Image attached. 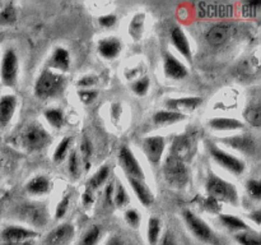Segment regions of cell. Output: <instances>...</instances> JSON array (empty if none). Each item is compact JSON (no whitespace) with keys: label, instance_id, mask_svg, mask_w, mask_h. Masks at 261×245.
Instances as JSON below:
<instances>
[{"label":"cell","instance_id":"obj_46","mask_svg":"<svg viewBox=\"0 0 261 245\" xmlns=\"http://www.w3.org/2000/svg\"><path fill=\"white\" fill-rule=\"evenodd\" d=\"M112 195H114V185L112 183H110V185H107L106 188V201L109 203L112 201Z\"/></svg>","mask_w":261,"mask_h":245},{"label":"cell","instance_id":"obj_25","mask_svg":"<svg viewBox=\"0 0 261 245\" xmlns=\"http://www.w3.org/2000/svg\"><path fill=\"white\" fill-rule=\"evenodd\" d=\"M48 186H50V183H48L47 179L43 178V176H37L28 183L27 190L33 194H42L48 190Z\"/></svg>","mask_w":261,"mask_h":245},{"label":"cell","instance_id":"obj_23","mask_svg":"<svg viewBox=\"0 0 261 245\" xmlns=\"http://www.w3.org/2000/svg\"><path fill=\"white\" fill-rule=\"evenodd\" d=\"M153 119L157 124H173V122L185 119V115L181 112L171 111V110H163V111L155 112Z\"/></svg>","mask_w":261,"mask_h":245},{"label":"cell","instance_id":"obj_48","mask_svg":"<svg viewBox=\"0 0 261 245\" xmlns=\"http://www.w3.org/2000/svg\"><path fill=\"white\" fill-rule=\"evenodd\" d=\"M92 201H93V198H92L91 191L87 190L86 193H84V195H83V202H84V204H89V203H92Z\"/></svg>","mask_w":261,"mask_h":245},{"label":"cell","instance_id":"obj_42","mask_svg":"<svg viewBox=\"0 0 261 245\" xmlns=\"http://www.w3.org/2000/svg\"><path fill=\"white\" fill-rule=\"evenodd\" d=\"M158 242H160V245H178L175 236H173V234L171 231H166V234L161 237Z\"/></svg>","mask_w":261,"mask_h":245},{"label":"cell","instance_id":"obj_26","mask_svg":"<svg viewBox=\"0 0 261 245\" xmlns=\"http://www.w3.org/2000/svg\"><path fill=\"white\" fill-rule=\"evenodd\" d=\"M99 239H101V229L98 226H93L84 232L78 245H97Z\"/></svg>","mask_w":261,"mask_h":245},{"label":"cell","instance_id":"obj_8","mask_svg":"<svg viewBox=\"0 0 261 245\" xmlns=\"http://www.w3.org/2000/svg\"><path fill=\"white\" fill-rule=\"evenodd\" d=\"M120 162H121V166L125 173H126L127 178L138 179V180L144 179L142 166L139 165L135 156L133 155V152L127 147H122L121 151H120Z\"/></svg>","mask_w":261,"mask_h":245},{"label":"cell","instance_id":"obj_5","mask_svg":"<svg viewBox=\"0 0 261 245\" xmlns=\"http://www.w3.org/2000/svg\"><path fill=\"white\" fill-rule=\"evenodd\" d=\"M18 76V58L13 50H7L0 65V77L5 86H13Z\"/></svg>","mask_w":261,"mask_h":245},{"label":"cell","instance_id":"obj_28","mask_svg":"<svg viewBox=\"0 0 261 245\" xmlns=\"http://www.w3.org/2000/svg\"><path fill=\"white\" fill-rule=\"evenodd\" d=\"M221 221L223 222L224 226L231 230H236V231H246V230H249V226L242 219L231 216V214H223V216H221Z\"/></svg>","mask_w":261,"mask_h":245},{"label":"cell","instance_id":"obj_17","mask_svg":"<svg viewBox=\"0 0 261 245\" xmlns=\"http://www.w3.org/2000/svg\"><path fill=\"white\" fill-rule=\"evenodd\" d=\"M121 50V43L116 38H105L98 43V51L103 58L114 59L119 55Z\"/></svg>","mask_w":261,"mask_h":245},{"label":"cell","instance_id":"obj_1","mask_svg":"<svg viewBox=\"0 0 261 245\" xmlns=\"http://www.w3.org/2000/svg\"><path fill=\"white\" fill-rule=\"evenodd\" d=\"M184 219H185L189 230L193 232V235L196 239H199L200 241L209 245H221V240L217 236L216 232L200 217L194 214L193 212L185 211L184 212Z\"/></svg>","mask_w":261,"mask_h":245},{"label":"cell","instance_id":"obj_3","mask_svg":"<svg viewBox=\"0 0 261 245\" xmlns=\"http://www.w3.org/2000/svg\"><path fill=\"white\" fill-rule=\"evenodd\" d=\"M64 77L59 73H54L51 70L42 71L40 78L36 82L35 92L41 99H47V97L55 96L59 93L63 87Z\"/></svg>","mask_w":261,"mask_h":245},{"label":"cell","instance_id":"obj_39","mask_svg":"<svg viewBox=\"0 0 261 245\" xmlns=\"http://www.w3.org/2000/svg\"><path fill=\"white\" fill-rule=\"evenodd\" d=\"M97 96V92L96 91H91V89H82L79 91V97H81L82 101L84 104H89V102L93 101Z\"/></svg>","mask_w":261,"mask_h":245},{"label":"cell","instance_id":"obj_34","mask_svg":"<svg viewBox=\"0 0 261 245\" xmlns=\"http://www.w3.org/2000/svg\"><path fill=\"white\" fill-rule=\"evenodd\" d=\"M114 198H115V202H116V204L119 207H124L125 204H127V202H129V197H127L124 186H122L120 183H119V185H117L116 191H115Z\"/></svg>","mask_w":261,"mask_h":245},{"label":"cell","instance_id":"obj_19","mask_svg":"<svg viewBox=\"0 0 261 245\" xmlns=\"http://www.w3.org/2000/svg\"><path fill=\"white\" fill-rule=\"evenodd\" d=\"M51 65L55 69H59L61 71H66L70 65V56L69 53L63 47H58L51 58Z\"/></svg>","mask_w":261,"mask_h":245},{"label":"cell","instance_id":"obj_13","mask_svg":"<svg viewBox=\"0 0 261 245\" xmlns=\"http://www.w3.org/2000/svg\"><path fill=\"white\" fill-rule=\"evenodd\" d=\"M165 71L166 76L172 79H181L188 74V69L185 68V65L181 61H178L172 54H166Z\"/></svg>","mask_w":261,"mask_h":245},{"label":"cell","instance_id":"obj_32","mask_svg":"<svg viewBox=\"0 0 261 245\" xmlns=\"http://www.w3.org/2000/svg\"><path fill=\"white\" fill-rule=\"evenodd\" d=\"M15 18H17V13L15 9L12 5H7L5 8L0 9V24H12L15 22Z\"/></svg>","mask_w":261,"mask_h":245},{"label":"cell","instance_id":"obj_14","mask_svg":"<svg viewBox=\"0 0 261 245\" xmlns=\"http://www.w3.org/2000/svg\"><path fill=\"white\" fill-rule=\"evenodd\" d=\"M17 107V99L12 94H5L0 99V127H5L12 120Z\"/></svg>","mask_w":261,"mask_h":245},{"label":"cell","instance_id":"obj_24","mask_svg":"<svg viewBox=\"0 0 261 245\" xmlns=\"http://www.w3.org/2000/svg\"><path fill=\"white\" fill-rule=\"evenodd\" d=\"M161 237V221L157 217H152L148 221L147 240L149 245H158Z\"/></svg>","mask_w":261,"mask_h":245},{"label":"cell","instance_id":"obj_15","mask_svg":"<svg viewBox=\"0 0 261 245\" xmlns=\"http://www.w3.org/2000/svg\"><path fill=\"white\" fill-rule=\"evenodd\" d=\"M201 104L200 97H182V99H173L168 100L167 107L171 111L180 112L184 110H194Z\"/></svg>","mask_w":261,"mask_h":245},{"label":"cell","instance_id":"obj_47","mask_svg":"<svg viewBox=\"0 0 261 245\" xmlns=\"http://www.w3.org/2000/svg\"><path fill=\"white\" fill-rule=\"evenodd\" d=\"M35 240H27V241H19V242H0V245H33Z\"/></svg>","mask_w":261,"mask_h":245},{"label":"cell","instance_id":"obj_31","mask_svg":"<svg viewBox=\"0 0 261 245\" xmlns=\"http://www.w3.org/2000/svg\"><path fill=\"white\" fill-rule=\"evenodd\" d=\"M260 111H261V107L259 104L252 105V106H250L249 109L246 110V112H245V117H246L247 121H249L250 124L254 125V127H260L261 124Z\"/></svg>","mask_w":261,"mask_h":245},{"label":"cell","instance_id":"obj_11","mask_svg":"<svg viewBox=\"0 0 261 245\" xmlns=\"http://www.w3.org/2000/svg\"><path fill=\"white\" fill-rule=\"evenodd\" d=\"M74 235V229L70 224H64L56 227L46 237L47 245H66Z\"/></svg>","mask_w":261,"mask_h":245},{"label":"cell","instance_id":"obj_4","mask_svg":"<svg viewBox=\"0 0 261 245\" xmlns=\"http://www.w3.org/2000/svg\"><path fill=\"white\" fill-rule=\"evenodd\" d=\"M165 175L168 183L181 186L188 180V170L182 160L171 155L165 163Z\"/></svg>","mask_w":261,"mask_h":245},{"label":"cell","instance_id":"obj_20","mask_svg":"<svg viewBox=\"0 0 261 245\" xmlns=\"http://www.w3.org/2000/svg\"><path fill=\"white\" fill-rule=\"evenodd\" d=\"M224 142H227V144L232 145V147L237 148V150L242 151V152L246 153H252L255 150V142L254 139H251L250 137H233V138H227L224 139Z\"/></svg>","mask_w":261,"mask_h":245},{"label":"cell","instance_id":"obj_27","mask_svg":"<svg viewBox=\"0 0 261 245\" xmlns=\"http://www.w3.org/2000/svg\"><path fill=\"white\" fill-rule=\"evenodd\" d=\"M236 240L240 245H261L259 234L254 231H240L236 235Z\"/></svg>","mask_w":261,"mask_h":245},{"label":"cell","instance_id":"obj_6","mask_svg":"<svg viewBox=\"0 0 261 245\" xmlns=\"http://www.w3.org/2000/svg\"><path fill=\"white\" fill-rule=\"evenodd\" d=\"M23 143L30 150H40L50 142V137L40 125H30L23 133Z\"/></svg>","mask_w":261,"mask_h":245},{"label":"cell","instance_id":"obj_30","mask_svg":"<svg viewBox=\"0 0 261 245\" xmlns=\"http://www.w3.org/2000/svg\"><path fill=\"white\" fill-rule=\"evenodd\" d=\"M45 117L53 127L59 128L63 125L64 114L60 109H48L45 111Z\"/></svg>","mask_w":261,"mask_h":245},{"label":"cell","instance_id":"obj_7","mask_svg":"<svg viewBox=\"0 0 261 245\" xmlns=\"http://www.w3.org/2000/svg\"><path fill=\"white\" fill-rule=\"evenodd\" d=\"M38 232L20 226H7L0 231V241L2 242H19L27 240H35Z\"/></svg>","mask_w":261,"mask_h":245},{"label":"cell","instance_id":"obj_40","mask_svg":"<svg viewBox=\"0 0 261 245\" xmlns=\"http://www.w3.org/2000/svg\"><path fill=\"white\" fill-rule=\"evenodd\" d=\"M69 171L73 174L74 176L79 175V167H78V157H76L75 152H71L70 157H69Z\"/></svg>","mask_w":261,"mask_h":245},{"label":"cell","instance_id":"obj_10","mask_svg":"<svg viewBox=\"0 0 261 245\" xmlns=\"http://www.w3.org/2000/svg\"><path fill=\"white\" fill-rule=\"evenodd\" d=\"M234 32V26L229 22H222L213 26L211 30L206 32V41L212 45H221L226 42L232 33Z\"/></svg>","mask_w":261,"mask_h":245},{"label":"cell","instance_id":"obj_33","mask_svg":"<svg viewBox=\"0 0 261 245\" xmlns=\"http://www.w3.org/2000/svg\"><path fill=\"white\" fill-rule=\"evenodd\" d=\"M71 138H64L63 140L60 142V144L58 145V148L55 150V153H54V160L55 161H60L63 160L64 156L66 155L68 152V148L70 145Z\"/></svg>","mask_w":261,"mask_h":245},{"label":"cell","instance_id":"obj_43","mask_svg":"<svg viewBox=\"0 0 261 245\" xmlns=\"http://www.w3.org/2000/svg\"><path fill=\"white\" fill-rule=\"evenodd\" d=\"M115 22H116V17L112 14L103 15V17L99 18V23H101L103 27H111V26L115 24Z\"/></svg>","mask_w":261,"mask_h":245},{"label":"cell","instance_id":"obj_44","mask_svg":"<svg viewBox=\"0 0 261 245\" xmlns=\"http://www.w3.org/2000/svg\"><path fill=\"white\" fill-rule=\"evenodd\" d=\"M96 83V78L94 77H84L81 81L78 82V84L81 87H91Z\"/></svg>","mask_w":261,"mask_h":245},{"label":"cell","instance_id":"obj_35","mask_svg":"<svg viewBox=\"0 0 261 245\" xmlns=\"http://www.w3.org/2000/svg\"><path fill=\"white\" fill-rule=\"evenodd\" d=\"M81 152H82V157H83V161H84V165H86V168H89V157H91L92 155V145L88 139H84L83 142H82Z\"/></svg>","mask_w":261,"mask_h":245},{"label":"cell","instance_id":"obj_36","mask_svg":"<svg viewBox=\"0 0 261 245\" xmlns=\"http://www.w3.org/2000/svg\"><path fill=\"white\" fill-rule=\"evenodd\" d=\"M148 87H149V79L143 78V79H139V81L134 82V84H133V91H134L137 94L143 96V94H145V92H147Z\"/></svg>","mask_w":261,"mask_h":245},{"label":"cell","instance_id":"obj_2","mask_svg":"<svg viewBox=\"0 0 261 245\" xmlns=\"http://www.w3.org/2000/svg\"><path fill=\"white\" fill-rule=\"evenodd\" d=\"M206 189H208L209 195L216 199V201L229 202L232 204H236L237 201H239L236 188L231 183L216 175L209 176Z\"/></svg>","mask_w":261,"mask_h":245},{"label":"cell","instance_id":"obj_21","mask_svg":"<svg viewBox=\"0 0 261 245\" xmlns=\"http://www.w3.org/2000/svg\"><path fill=\"white\" fill-rule=\"evenodd\" d=\"M189 152H190V138L186 137V135L176 138L175 142H173L172 156L184 161V158Z\"/></svg>","mask_w":261,"mask_h":245},{"label":"cell","instance_id":"obj_37","mask_svg":"<svg viewBox=\"0 0 261 245\" xmlns=\"http://www.w3.org/2000/svg\"><path fill=\"white\" fill-rule=\"evenodd\" d=\"M125 219H126V222L132 227H138L140 224L139 213H138L137 211H134V209H129V211H126V213H125Z\"/></svg>","mask_w":261,"mask_h":245},{"label":"cell","instance_id":"obj_12","mask_svg":"<svg viewBox=\"0 0 261 245\" xmlns=\"http://www.w3.org/2000/svg\"><path fill=\"white\" fill-rule=\"evenodd\" d=\"M163 151H165V139L162 137H149L144 140V152L150 162H160Z\"/></svg>","mask_w":261,"mask_h":245},{"label":"cell","instance_id":"obj_18","mask_svg":"<svg viewBox=\"0 0 261 245\" xmlns=\"http://www.w3.org/2000/svg\"><path fill=\"white\" fill-rule=\"evenodd\" d=\"M127 179H129L130 184H132L133 189H134L135 194H137V197L139 198V201L142 202L144 206H150V204L153 203V201H154V198H153L152 191L147 188V185L143 183V180H138V179L132 178Z\"/></svg>","mask_w":261,"mask_h":245},{"label":"cell","instance_id":"obj_45","mask_svg":"<svg viewBox=\"0 0 261 245\" xmlns=\"http://www.w3.org/2000/svg\"><path fill=\"white\" fill-rule=\"evenodd\" d=\"M105 245H125V244H124V241H122L121 237L115 236L114 235V236H111L109 240H107L106 244Z\"/></svg>","mask_w":261,"mask_h":245},{"label":"cell","instance_id":"obj_38","mask_svg":"<svg viewBox=\"0 0 261 245\" xmlns=\"http://www.w3.org/2000/svg\"><path fill=\"white\" fill-rule=\"evenodd\" d=\"M247 190L249 193L254 197L255 199H260L261 197V186L260 183L257 180H250L247 183Z\"/></svg>","mask_w":261,"mask_h":245},{"label":"cell","instance_id":"obj_41","mask_svg":"<svg viewBox=\"0 0 261 245\" xmlns=\"http://www.w3.org/2000/svg\"><path fill=\"white\" fill-rule=\"evenodd\" d=\"M68 206H69V198L68 197H65V198L58 204V208H56V214H55L56 218H61V217L65 214L66 209H68Z\"/></svg>","mask_w":261,"mask_h":245},{"label":"cell","instance_id":"obj_29","mask_svg":"<svg viewBox=\"0 0 261 245\" xmlns=\"http://www.w3.org/2000/svg\"><path fill=\"white\" fill-rule=\"evenodd\" d=\"M109 174H110V167L109 166H102L93 176L92 179L89 180V188L91 189H97L98 186H101L102 184L106 181V179L109 178Z\"/></svg>","mask_w":261,"mask_h":245},{"label":"cell","instance_id":"obj_16","mask_svg":"<svg viewBox=\"0 0 261 245\" xmlns=\"http://www.w3.org/2000/svg\"><path fill=\"white\" fill-rule=\"evenodd\" d=\"M171 37H172V42L175 45V47L188 59L189 61H191V48L190 43H189L188 37L185 36L184 31L181 28H173L172 33H171Z\"/></svg>","mask_w":261,"mask_h":245},{"label":"cell","instance_id":"obj_22","mask_svg":"<svg viewBox=\"0 0 261 245\" xmlns=\"http://www.w3.org/2000/svg\"><path fill=\"white\" fill-rule=\"evenodd\" d=\"M211 127L217 130H236L241 129L244 125L236 119H228V117H217L211 120Z\"/></svg>","mask_w":261,"mask_h":245},{"label":"cell","instance_id":"obj_9","mask_svg":"<svg viewBox=\"0 0 261 245\" xmlns=\"http://www.w3.org/2000/svg\"><path fill=\"white\" fill-rule=\"evenodd\" d=\"M211 153L213 156L214 160L219 163L221 166L226 167L227 170L232 171L234 174H241L245 170V163L244 161H241L240 158L234 157V156L228 155L224 151L219 150V148L212 145L211 147Z\"/></svg>","mask_w":261,"mask_h":245},{"label":"cell","instance_id":"obj_49","mask_svg":"<svg viewBox=\"0 0 261 245\" xmlns=\"http://www.w3.org/2000/svg\"><path fill=\"white\" fill-rule=\"evenodd\" d=\"M2 5H3V4H2V3H0V9H2Z\"/></svg>","mask_w":261,"mask_h":245}]
</instances>
